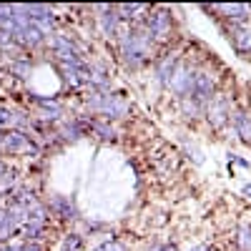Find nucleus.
<instances>
[{
  "instance_id": "obj_1",
  "label": "nucleus",
  "mask_w": 251,
  "mask_h": 251,
  "mask_svg": "<svg viewBox=\"0 0 251 251\" xmlns=\"http://www.w3.org/2000/svg\"><path fill=\"white\" fill-rule=\"evenodd\" d=\"M153 50H156V40L149 33L143 20L141 23H133L131 28H126L118 35V55L126 63V68H131V71L143 68L151 60Z\"/></svg>"
},
{
  "instance_id": "obj_2",
  "label": "nucleus",
  "mask_w": 251,
  "mask_h": 251,
  "mask_svg": "<svg viewBox=\"0 0 251 251\" xmlns=\"http://www.w3.org/2000/svg\"><path fill=\"white\" fill-rule=\"evenodd\" d=\"M88 108L98 116H103V121H111V118H123L128 116L131 106L126 103L123 96L111 93V91H91V96H86Z\"/></svg>"
},
{
  "instance_id": "obj_3",
  "label": "nucleus",
  "mask_w": 251,
  "mask_h": 251,
  "mask_svg": "<svg viewBox=\"0 0 251 251\" xmlns=\"http://www.w3.org/2000/svg\"><path fill=\"white\" fill-rule=\"evenodd\" d=\"M48 46L53 50V55L58 58V63H86L83 60L80 48L73 43L68 35H60V33H50L48 38Z\"/></svg>"
},
{
  "instance_id": "obj_4",
  "label": "nucleus",
  "mask_w": 251,
  "mask_h": 251,
  "mask_svg": "<svg viewBox=\"0 0 251 251\" xmlns=\"http://www.w3.org/2000/svg\"><path fill=\"white\" fill-rule=\"evenodd\" d=\"M146 28H149V33L153 35L156 43H166V40L171 38L174 33V20H171V13L169 10H151L149 15H146Z\"/></svg>"
},
{
  "instance_id": "obj_5",
  "label": "nucleus",
  "mask_w": 251,
  "mask_h": 251,
  "mask_svg": "<svg viewBox=\"0 0 251 251\" xmlns=\"http://www.w3.org/2000/svg\"><path fill=\"white\" fill-rule=\"evenodd\" d=\"M194 80H196V68H191L188 63L181 60L178 68L171 75V80L166 83V88L174 91L178 98H188V96H191V91H194Z\"/></svg>"
},
{
  "instance_id": "obj_6",
  "label": "nucleus",
  "mask_w": 251,
  "mask_h": 251,
  "mask_svg": "<svg viewBox=\"0 0 251 251\" xmlns=\"http://www.w3.org/2000/svg\"><path fill=\"white\" fill-rule=\"evenodd\" d=\"M231 98H228L226 93H216L214 100L206 106V121L214 126V128H224V126L231 121Z\"/></svg>"
},
{
  "instance_id": "obj_7",
  "label": "nucleus",
  "mask_w": 251,
  "mask_h": 251,
  "mask_svg": "<svg viewBox=\"0 0 251 251\" xmlns=\"http://www.w3.org/2000/svg\"><path fill=\"white\" fill-rule=\"evenodd\" d=\"M0 149L8 153H38V146L25 131H5L0 136Z\"/></svg>"
},
{
  "instance_id": "obj_8",
  "label": "nucleus",
  "mask_w": 251,
  "mask_h": 251,
  "mask_svg": "<svg viewBox=\"0 0 251 251\" xmlns=\"http://www.w3.org/2000/svg\"><path fill=\"white\" fill-rule=\"evenodd\" d=\"M214 96H216V78H214V73H208V71H196L194 91H191V96H188V98L199 100L201 106L206 108L208 103L214 100Z\"/></svg>"
},
{
  "instance_id": "obj_9",
  "label": "nucleus",
  "mask_w": 251,
  "mask_h": 251,
  "mask_svg": "<svg viewBox=\"0 0 251 251\" xmlns=\"http://www.w3.org/2000/svg\"><path fill=\"white\" fill-rule=\"evenodd\" d=\"M46 206H48V211H50L53 216H58V219H63V221L78 219V208H75V203H73L71 196L55 194V196H50V199L46 201Z\"/></svg>"
},
{
  "instance_id": "obj_10",
  "label": "nucleus",
  "mask_w": 251,
  "mask_h": 251,
  "mask_svg": "<svg viewBox=\"0 0 251 251\" xmlns=\"http://www.w3.org/2000/svg\"><path fill=\"white\" fill-rule=\"evenodd\" d=\"M226 35L231 40V46L236 48V53H241V55L251 53V30L244 23H231L226 28Z\"/></svg>"
},
{
  "instance_id": "obj_11",
  "label": "nucleus",
  "mask_w": 251,
  "mask_h": 251,
  "mask_svg": "<svg viewBox=\"0 0 251 251\" xmlns=\"http://www.w3.org/2000/svg\"><path fill=\"white\" fill-rule=\"evenodd\" d=\"M88 131H91V118H71V121H66L60 126L58 136L63 141H78V138L86 136Z\"/></svg>"
},
{
  "instance_id": "obj_12",
  "label": "nucleus",
  "mask_w": 251,
  "mask_h": 251,
  "mask_svg": "<svg viewBox=\"0 0 251 251\" xmlns=\"http://www.w3.org/2000/svg\"><path fill=\"white\" fill-rule=\"evenodd\" d=\"M98 28H100V33L106 38H118L123 33V20H121L118 10L108 8L103 15H98Z\"/></svg>"
},
{
  "instance_id": "obj_13",
  "label": "nucleus",
  "mask_w": 251,
  "mask_h": 251,
  "mask_svg": "<svg viewBox=\"0 0 251 251\" xmlns=\"http://www.w3.org/2000/svg\"><path fill=\"white\" fill-rule=\"evenodd\" d=\"M178 63H181V58H178L176 53H163V55L158 58V63H156V80L166 86V83L171 80L174 71L178 68Z\"/></svg>"
},
{
  "instance_id": "obj_14",
  "label": "nucleus",
  "mask_w": 251,
  "mask_h": 251,
  "mask_svg": "<svg viewBox=\"0 0 251 251\" xmlns=\"http://www.w3.org/2000/svg\"><path fill=\"white\" fill-rule=\"evenodd\" d=\"M214 10L224 13L226 20H231V23H246L251 18V5L246 3H231V5H214Z\"/></svg>"
},
{
  "instance_id": "obj_15",
  "label": "nucleus",
  "mask_w": 251,
  "mask_h": 251,
  "mask_svg": "<svg viewBox=\"0 0 251 251\" xmlns=\"http://www.w3.org/2000/svg\"><path fill=\"white\" fill-rule=\"evenodd\" d=\"M234 126V131H236V136L244 141V143H249L251 146V116L246 113V111H234L231 113V121H228Z\"/></svg>"
},
{
  "instance_id": "obj_16",
  "label": "nucleus",
  "mask_w": 251,
  "mask_h": 251,
  "mask_svg": "<svg viewBox=\"0 0 251 251\" xmlns=\"http://www.w3.org/2000/svg\"><path fill=\"white\" fill-rule=\"evenodd\" d=\"M181 113H183L186 121H196V118L206 116V108L194 98H181Z\"/></svg>"
},
{
  "instance_id": "obj_17",
  "label": "nucleus",
  "mask_w": 251,
  "mask_h": 251,
  "mask_svg": "<svg viewBox=\"0 0 251 251\" xmlns=\"http://www.w3.org/2000/svg\"><path fill=\"white\" fill-rule=\"evenodd\" d=\"M91 131L93 133H98L100 138H106V141H113L116 138V128L111 126V121H91Z\"/></svg>"
},
{
  "instance_id": "obj_18",
  "label": "nucleus",
  "mask_w": 251,
  "mask_h": 251,
  "mask_svg": "<svg viewBox=\"0 0 251 251\" xmlns=\"http://www.w3.org/2000/svg\"><path fill=\"white\" fill-rule=\"evenodd\" d=\"M10 73L13 75H18V78H28V73H30V60L28 58H15V60H10Z\"/></svg>"
},
{
  "instance_id": "obj_19",
  "label": "nucleus",
  "mask_w": 251,
  "mask_h": 251,
  "mask_svg": "<svg viewBox=\"0 0 251 251\" xmlns=\"http://www.w3.org/2000/svg\"><path fill=\"white\" fill-rule=\"evenodd\" d=\"M236 244H239L241 251H251V226H249V224H241V226H239Z\"/></svg>"
},
{
  "instance_id": "obj_20",
  "label": "nucleus",
  "mask_w": 251,
  "mask_h": 251,
  "mask_svg": "<svg viewBox=\"0 0 251 251\" xmlns=\"http://www.w3.org/2000/svg\"><path fill=\"white\" fill-rule=\"evenodd\" d=\"M83 249V236L80 234H68L60 244V251H80Z\"/></svg>"
},
{
  "instance_id": "obj_21",
  "label": "nucleus",
  "mask_w": 251,
  "mask_h": 251,
  "mask_svg": "<svg viewBox=\"0 0 251 251\" xmlns=\"http://www.w3.org/2000/svg\"><path fill=\"white\" fill-rule=\"evenodd\" d=\"M96 251H128V249H126V244H123V241L111 239V241H106V244H100Z\"/></svg>"
},
{
  "instance_id": "obj_22",
  "label": "nucleus",
  "mask_w": 251,
  "mask_h": 251,
  "mask_svg": "<svg viewBox=\"0 0 251 251\" xmlns=\"http://www.w3.org/2000/svg\"><path fill=\"white\" fill-rule=\"evenodd\" d=\"M149 251H178L174 241H163V244H153Z\"/></svg>"
},
{
  "instance_id": "obj_23",
  "label": "nucleus",
  "mask_w": 251,
  "mask_h": 251,
  "mask_svg": "<svg viewBox=\"0 0 251 251\" xmlns=\"http://www.w3.org/2000/svg\"><path fill=\"white\" fill-rule=\"evenodd\" d=\"M20 251H43V246H40L38 241H25L23 246H20Z\"/></svg>"
},
{
  "instance_id": "obj_24",
  "label": "nucleus",
  "mask_w": 251,
  "mask_h": 251,
  "mask_svg": "<svg viewBox=\"0 0 251 251\" xmlns=\"http://www.w3.org/2000/svg\"><path fill=\"white\" fill-rule=\"evenodd\" d=\"M0 251H20V246H10V244H0Z\"/></svg>"
},
{
  "instance_id": "obj_25",
  "label": "nucleus",
  "mask_w": 251,
  "mask_h": 251,
  "mask_svg": "<svg viewBox=\"0 0 251 251\" xmlns=\"http://www.w3.org/2000/svg\"><path fill=\"white\" fill-rule=\"evenodd\" d=\"M191 251H214L211 246H208V244H199V246H194Z\"/></svg>"
},
{
  "instance_id": "obj_26",
  "label": "nucleus",
  "mask_w": 251,
  "mask_h": 251,
  "mask_svg": "<svg viewBox=\"0 0 251 251\" xmlns=\"http://www.w3.org/2000/svg\"><path fill=\"white\" fill-rule=\"evenodd\" d=\"M241 194H244V196H249V199H251V183H246V186H244V188H241Z\"/></svg>"
},
{
  "instance_id": "obj_27",
  "label": "nucleus",
  "mask_w": 251,
  "mask_h": 251,
  "mask_svg": "<svg viewBox=\"0 0 251 251\" xmlns=\"http://www.w3.org/2000/svg\"><path fill=\"white\" fill-rule=\"evenodd\" d=\"M5 174H8V166H5V163H3V161H0V178H3V176H5Z\"/></svg>"
},
{
  "instance_id": "obj_28",
  "label": "nucleus",
  "mask_w": 251,
  "mask_h": 251,
  "mask_svg": "<svg viewBox=\"0 0 251 251\" xmlns=\"http://www.w3.org/2000/svg\"><path fill=\"white\" fill-rule=\"evenodd\" d=\"M246 58H251V53H249V55H246Z\"/></svg>"
}]
</instances>
